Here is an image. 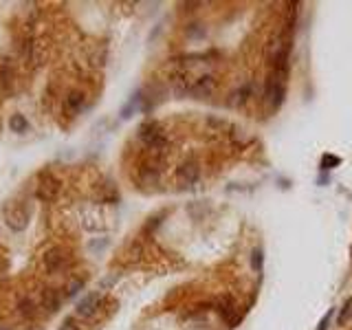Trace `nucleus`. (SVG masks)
I'll return each mask as SVG.
<instances>
[{
	"mask_svg": "<svg viewBox=\"0 0 352 330\" xmlns=\"http://www.w3.org/2000/svg\"><path fill=\"white\" fill-rule=\"evenodd\" d=\"M3 214H5V224L11 231H22L26 227V222H29V218H31V209H29V205L26 203L11 201V203H7Z\"/></svg>",
	"mask_w": 352,
	"mask_h": 330,
	"instance_id": "1",
	"label": "nucleus"
},
{
	"mask_svg": "<svg viewBox=\"0 0 352 330\" xmlns=\"http://www.w3.org/2000/svg\"><path fill=\"white\" fill-rule=\"evenodd\" d=\"M51 51H53L51 38H46V36L33 38L31 42L26 44V59H29L31 69H38V66H42V64L49 62Z\"/></svg>",
	"mask_w": 352,
	"mask_h": 330,
	"instance_id": "2",
	"label": "nucleus"
},
{
	"mask_svg": "<svg viewBox=\"0 0 352 330\" xmlns=\"http://www.w3.org/2000/svg\"><path fill=\"white\" fill-rule=\"evenodd\" d=\"M71 264V251L66 247H51L42 255V271L46 275H55Z\"/></svg>",
	"mask_w": 352,
	"mask_h": 330,
	"instance_id": "3",
	"label": "nucleus"
},
{
	"mask_svg": "<svg viewBox=\"0 0 352 330\" xmlns=\"http://www.w3.org/2000/svg\"><path fill=\"white\" fill-rule=\"evenodd\" d=\"M104 304V295L102 293H88L75 308V319L82 321H92V317L99 315V308Z\"/></svg>",
	"mask_w": 352,
	"mask_h": 330,
	"instance_id": "4",
	"label": "nucleus"
},
{
	"mask_svg": "<svg viewBox=\"0 0 352 330\" xmlns=\"http://www.w3.org/2000/svg\"><path fill=\"white\" fill-rule=\"evenodd\" d=\"M18 84V71H16V62L9 55H0V88L7 95H11L16 90Z\"/></svg>",
	"mask_w": 352,
	"mask_h": 330,
	"instance_id": "5",
	"label": "nucleus"
},
{
	"mask_svg": "<svg viewBox=\"0 0 352 330\" xmlns=\"http://www.w3.org/2000/svg\"><path fill=\"white\" fill-rule=\"evenodd\" d=\"M59 194V178L53 176L51 172H42L38 176V187H36V196L40 201H55Z\"/></svg>",
	"mask_w": 352,
	"mask_h": 330,
	"instance_id": "6",
	"label": "nucleus"
},
{
	"mask_svg": "<svg viewBox=\"0 0 352 330\" xmlns=\"http://www.w3.org/2000/svg\"><path fill=\"white\" fill-rule=\"evenodd\" d=\"M198 178H201V165H198L194 158H189V161H185L178 165L176 170V181L181 187H191Z\"/></svg>",
	"mask_w": 352,
	"mask_h": 330,
	"instance_id": "7",
	"label": "nucleus"
},
{
	"mask_svg": "<svg viewBox=\"0 0 352 330\" xmlns=\"http://www.w3.org/2000/svg\"><path fill=\"white\" fill-rule=\"evenodd\" d=\"M139 139H141L148 148H152L154 143L163 141V139H168V137H165V132H163L158 121H145L141 128H139Z\"/></svg>",
	"mask_w": 352,
	"mask_h": 330,
	"instance_id": "8",
	"label": "nucleus"
},
{
	"mask_svg": "<svg viewBox=\"0 0 352 330\" xmlns=\"http://www.w3.org/2000/svg\"><path fill=\"white\" fill-rule=\"evenodd\" d=\"M62 302H64V295L59 293L57 288L46 286V288L40 290V306H42L46 313H55V310H59Z\"/></svg>",
	"mask_w": 352,
	"mask_h": 330,
	"instance_id": "9",
	"label": "nucleus"
},
{
	"mask_svg": "<svg viewBox=\"0 0 352 330\" xmlns=\"http://www.w3.org/2000/svg\"><path fill=\"white\" fill-rule=\"evenodd\" d=\"M214 90H216V79L211 77V75H201V77L191 79V88H189L191 95H196V97H209Z\"/></svg>",
	"mask_w": 352,
	"mask_h": 330,
	"instance_id": "10",
	"label": "nucleus"
},
{
	"mask_svg": "<svg viewBox=\"0 0 352 330\" xmlns=\"http://www.w3.org/2000/svg\"><path fill=\"white\" fill-rule=\"evenodd\" d=\"M218 313L225 321L229 323V328H236V323L240 321V313H238V306L234 300H229V297H222L220 302H218Z\"/></svg>",
	"mask_w": 352,
	"mask_h": 330,
	"instance_id": "11",
	"label": "nucleus"
},
{
	"mask_svg": "<svg viewBox=\"0 0 352 330\" xmlns=\"http://www.w3.org/2000/svg\"><path fill=\"white\" fill-rule=\"evenodd\" d=\"M86 104V92L84 90H69V95L64 97V110L69 112V115H77L79 110L84 108Z\"/></svg>",
	"mask_w": 352,
	"mask_h": 330,
	"instance_id": "12",
	"label": "nucleus"
},
{
	"mask_svg": "<svg viewBox=\"0 0 352 330\" xmlns=\"http://www.w3.org/2000/svg\"><path fill=\"white\" fill-rule=\"evenodd\" d=\"M18 308H20V315L22 317H36V313H38V304L36 302H31L29 297H24V300H20V304H18Z\"/></svg>",
	"mask_w": 352,
	"mask_h": 330,
	"instance_id": "13",
	"label": "nucleus"
},
{
	"mask_svg": "<svg viewBox=\"0 0 352 330\" xmlns=\"http://www.w3.org/2000/svg\"><path fill=\"white\" fill-rule=\"evenodd\" d=\"M141 255H143V247L139 242H132L128 249H125V257L123 260L125 262H139L141 260Z\"/></svg>",
	"mask_w": 352,
	"mask_h": 330,
	"instance_id": "14",
	"label": "nucleus"
},
{
	"mask_svg": "<svg viewBox=\"0 0 352 330\" xmlns=\"http://www.w3.org/2000/svg\"><path fill=\"white\" fill-rule=\"evenodd\" d=\"M9 130L18 132V135H20V132H24L26 130V119L22 115H18V112H16V115H11L9 117Z\"/></svg>",
	"mask_w": 352,
	"mask_h": 330,
	"instance_id": "15",
	"label": "nucleus"
},
{
	"mask_svg": "<svg viewBox=\"0 0 352 330\" xmlns=\"http://www.w3.org/2000/svg\"><path fill=\"white\" fill-rule=\"evenodd\" d=\"M337 165H341V158L339 156H335V154H324L322 156V170L324 172L333 170V168H337Z\"/></svg>",
	"mask_w": 352,
	"mask_h": 330,
	"instance_id": "16",
	"label": "nucleus"
},
{
	"mask_svg": "<svg viewBox=\"0 0 352 330\" xmlns=\"http://www.w3.org/2000/svg\"><path fill=\"white\" fill-rule=\"evenodd\" d=\"M350 317H352V297H348L346 304H343L341 310H339V326H343Z\"/></svg>",
	"mask_w": 352,
	"mask_h": 330,
	"instance_id": "17",
	"label": "nucleus"
},
{
	"mask_svg": "<svg viewBox=\"0 0 352 330\" xmlns=\"http://www.w3.org/2000/svg\"><path fill=\"white\" fill-rule=\"evenodd\" d=\"M82 288H84V280H82V277H77V280H71L69 284H66V297L77 295Z\"/></svg>",
	"mask_w": 352,
	"mask_h": 330,
	"instance_id": "18",
	"label": "nucleus"
},
{
	"mask_svg": "<svg viewBox=\"0 0 352 330\" xmlns=\"http://www.w3.org/2000/svg\"><path fill=\"white\" fill-rule=\"evenodd\" d=\"M137 102H139V97H132V99H130V104H128V106H123V110H121V117H123V119L132 115V110L137 108Z\"/></svg>",
	"mask_w": 352,
	"mask_h": 330,
	"instance_id": "19",
	"label": "nucleus"
},
{
	"mask_svg": "<svg viewBox=\"0 0 352 330\" xmlns=\"http://www.w3.org/2000/svg\"><path fill=\"white\" fill-rule=\"evenodd\" d=\"M262 260H264L262 249H255V251H253V269H258V273L262 271Z\"/></svg>",
	"mask_w": 352,
	"mask_h": 330,
	"instance_id": "20",
	"label": "nucleus"
},
{
	"mask_svg": "<svg viewBox=\"0 0 352 330\" xmlns=\"http://www.w3.org/2000/svg\"><path fill=\"white\" fill-rule=\"evenodd\" d=\"M330 319H333V308H330L328 313L322 317V321H319V326H317V330H326V328H328V323H330Z\"/></svg>",
	"mask_w": 352,
	"mask_h": 330,
	"instance_id": "21",
	"label": "nucleus"
}]
</instances>
